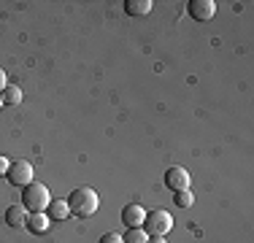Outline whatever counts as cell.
Listing matches in <instances>:
<instances>
[{
	"label": "cell",
	"mask_w": 254,
	"mask_h": 243,
	"mask_svg": "<svg viewBox=\"0 0 254 243\" xmlns=\"http://www.w3.org/2000/svg\"><path fill=\"white\" fill-rule=\"evenodd\" d=\"M98 205H100V200H98V192H95L92 186H76V189L68 194V208H70V214L78 216V219L92 216L95 211H98Z\"/></svg>",
	"instance_id": "6da1fadb"
},
{
	"label": "cell",
	"mask_w": 254,
	"mask_h": 243,
	"mask_svg": "<svg viewBox=\"0 0 254 243\" xmlns=\"http://www.w3.org/2000/svg\"><path fill=\"white\" fill-rule=\"evenodd\" d=\"M5 179H8L14 186H27L30 181H33V165H30L27 160H14V162L8 165Z\"/></svg>",
	"instance_id": "277c9868"
},
{
	"label": "cell",
	"mask_w": 254,
	"mask_h": 243,
	"mask_svg": "<svg viewBox=\"0 0 254 243\" xmlns=\"http://www.w3.org/2000/svg\"><path fill=\"white\" fill-rule=\"evenodd\" d=\"M0 95H3L5 106H16V103H22V89L16 87V84H8V87H5Z\"/></svg>",
	"instance_id": "4fadbf2b"
},
{
	"label": "cell",
	"mask_w": 254,
	"mask_h": 243,
	"mask_svg": "<svg viewBox=\"0 0 254 243\" xmlns=\"http://www.w3.org/2000/svg\"><path fill=\"white\" fill-rule=\"evenodd\" d=\"M8 165H11V160H8V157H3V154H0V176H5V173H8Z\"/></svg>",
	"instance_id": "2e32d148"
},
{
	"label": "cell",
	"mask_w": 254,
	"mask_h": 243,
	"mask_svg": "<svg viewBox=\"0 0 254 243\" xmlns=\"http://www.w3.org/2000/svg\"><path fill=\"white\" fill-rule=\"evenodd\" d=\"M52 203V194L41 181H30L27 186H22V205L30 211V214H41L46 211V205Z\"/></svg>",
	"instance_id": "7a4b0ae2"
},
{
	"label": "cell",
	"mask_w": 254,
	"mask_h": 243,
	"mask_svg": "<svg viewBox=\"0 0 254 243\" xmlns=\"http://www.w3.org/2000/svg\"><path fill=\"white\" fill-rule=\"evenodd\" d=\"M49 224H52V219L46 216V211H41V214H30V216H27V224H25V227L30 230V233L41 235V233H46V230H49Z\"/></svg>",
	"instance_id": "30bf717a"
},
{
	"label": "cell",
	"mask_w": 254,
	"mask_h": 243,
	"mask_svg": "<svg viewBox=\"0 0 254 243\" xmlns=\"http://www.w3.org/2000/svg\"><path fill=\"white\" fill-rule=\"evenodd\" d=\"M143 224H146V233H149V235H157V238H165V235L173 230V216L168 214L165 208H154L152 214H146V219H143Z\"/></svg>",
	"instance_id": "3957f363"
},
{
	"label": "cell",
	"mask_w": 254,
	"mask_h": 243,
	"mask_svg": "<svg viewBox=\"0 0 254 243\" xmlns=\"http://www.w3.org/2000/svg\"><path fill=\"white\" fill-rule=\"evenodd\" d=\"M27 216H30V211L22 203H14V205H8V208H5V224H8V227H14V230L25 227Z\"/></svg>",
	"instance_id": "52a82bcc"
},
{
	"label": "cell",
	"mask_w": 254,
	"mask_h": 243,
	"mask_svg": "<svg viewBox=\"0 0 254 243\" xmlns=\"http://www.w3.org/2000/svg\"><path fill=\"white\" fill-rule=\"evenodd\" d=\"M146 243H165V238H157V235H149Z\"/></svg>",
	"instance_id": "ac0fdd59"
},
{
	"label": "cell",
	"mask_w": 254,
	"mask_h": 243,
	"mask_svg": "<svg viewBox=\"0 0 254 243\" xmlns=\"http://www.w3.org/2000/svg\"><path fill=\"white\" fill-rule=\"evenodd\" d=\"M173 194H176V205H179V208H190L192 200H195V194H192L190 189H181V192H173Z\"/></svg>",
	"instance_id": "5bb4252c"
},
{
	"label": "cell",
	"mask_w": 254,
	"mask_h": 243,
	"mask_svg": "<svg viewBox=\"0 0 254 243\" xmlns=\"http://www.w3.org/2000/svg\"><path fill=\"white\" fill-rule=\"evenodd\" d=\"M152 0H127L125 3V11L130 16H146V14H152Z\"/></svg>",
	"instance_id": "8fae6325"
},
{
	"label": "cell",
	"mask_w": 254,
	"mask_h": 243,
	"mask_svg": "<svg viewBox=\"0 0 254 243\" xmlns=\"http://www.w3.org/2000/svg\"><path fill=\"white\" fill-rule=\"evenodd\" d=\"M143 219H146V211H143L138 203L125 205V208H122V222L127 224V227H141Z\"/></svg>",
	"instance_id": "ba28073f"
},
{
	"label": "cell",
	"mask_w": 254,
	"mask_h": 243,
	"mask_svg": "<svg viewBox=\"0 0 254 243\" xmlns=\"http://www.w3.org/2000/svg\"><path fill=\"white\" fill-rule=\"evenodd\" d=\"M46 216L52 219V222H65V219L70 216V208H68V200H52L49 205H46Z\"/></svg>",
	"instance_id": "9c48e42d"
},
{
	"label": "cell",
	"mask_w": 254,
	"mask_h": 243,
	"mask_svg": "<svg viewBox=\"0 0 254 243\" xmlns=\"http://www.w3.org/2000/svg\"><path fill=\"white\" fill-rule=\"evenodd\" d=\"M214 14H216V3H214V0H192V3H190V16H192V19H197V22L214 19Z\"/></svg>",
	"instance_id": "8992f818"
},
{
	"label": "cell",
	"mask_w": 254,
	"mask_h": 243,
	"mask_svg": "<svg viewBox=\"0 0 254 243\" xmlns=\"http://www.w3.org/2000/svg\"><path fill=\"white\" fill-rule=\"evenodd\" d=\"M125 243H146L149 241V233L143 227H127V233L122 235Z\"/></svg>",
	"instance_id": "7c38bea8"
},
{
	"label": "cell",
	"mask_w": 254,
	"mask_h": 243,
	"mask_svg": "<svg viewBox=\"0 0 254 243\" xmlns=\"http://www.w3.org/2000/svg\"><path fill=\"white\" fill-rule=\"evenodd\" d=\"M5 87H8V81H5V70H0V92H3Z\"/></svg>",
	"instance_id": "e0dca14e"
},
{
	"label": "cell",
	"mask_w": 254,
	"mask_h": 243,
	"mask_svg": "<svg viewBox=\"0 0 254 243\" xmlns=\"http://www.w3.org/2000/svg\"><path fill=\"white\" fill-rule=\"evenodd\" d=\"M5 106V103H3V95H0V108H3Z\"/></svg>",
	"instance_id": "d6986e66"
},
{
	"label": "cell",
	"mask_w": 254,
	"mask_h": 243,
	"mask_svg": "<svg viewBox=\"0 0 254 243\" xmlns=\"http://www.w3.org/2000/svg\"><path fill=\"white\" fill-rule=\"evenodd\" d=\"M100 243H125V241H122V235H117V233H106L100 238Z\"/></svg>",
	"instance_id": "9a60e30c"
},
{
	"label": "cell",
	"mask_w": 254,
	"mask_h": 243,
	"mask_svg": "<svg viewBox=\"0 0 254 243\" xmlns=\"http://www.w3.org/2000/svg\"><path fill=\"white\" fill-rule=\"evenodd\" d=\"M165 186L171 192H181V189H190V173H187L181 165H173L165 170Z\"/></svg>",
	"instance_id": "5b68a950"
}]
</instances>
